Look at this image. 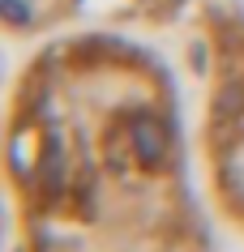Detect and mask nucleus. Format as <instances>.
<instances>
[{"mask_svg": "<svg viewBox=\"0 0 244 252\" xmlns=\"http://www.w3.org/2000/svg\"><path fill=\"white\" fill-rule=\"evenodd\" d=\"M9 180L22 252H206L167 98L120 52L60 47L30 68Z\"/></svg>", "mask_w": 244, "mask_h": 252, "instance_id": "1", "label": "nucleus"}]
</instances>
